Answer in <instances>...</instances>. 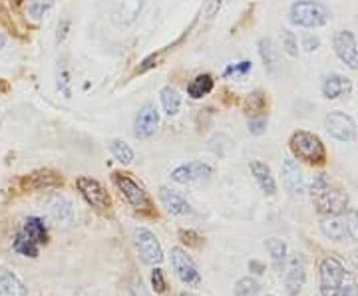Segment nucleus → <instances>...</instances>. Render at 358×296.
Segmentation results:
<instances>
[{
    "instance_id": "nucleus-10",
    "label": "nucleus",
    "mask_w": 358,
    "mask_h": 296,
    "mask_svg": "<svg viewBox=\"0 0 358 296\" xmlns=\"http://www.w3.org/2000/svg\"><path fill=\"white\" fill-rule=\"evenodd\" d=\"M159 121H162V116H159L157 105L154 102H145L134 117V138L141 142L152 140L157 133Z\"/></svg>"
},
{
    "instance_id": "nucleus-2",
    "label": "nucleus",
    "mask_w": 358,
    "mask_h": 296,
    "mask_svg": "<svg viewBox=\"0 0 358 296\" xmlns=\"http://www.w3.org/2000/svg\"><path fill=\"white\" fill-rule=\"evenodd\" d=\"M289 149L294 159L305 161L308 165H322L327 161V147L317 133L299 129L289 140Z\"/></svg>"
},
{
    "instance_id": "nucleus-48",
    "label": "nucleus",
    "mask_w": 358,
    "mask_h": 296,
    "mask_svg": "<svg viewBox=\"0 0 358 296\" xmlns=\"http://www.w3.org/2000/svg\"><path fill=\"white\" fill-rule=\"evenodd\" d=\"M6 42H8V38H6V34H4V32L0 30V52L6 48Z\"/></svg>"
},
{
    "instance_id": "nucleus-51",
    "label": "nucleus",
    "mask_w": 358,
    "mask_h": 296,
    "mask_svg": "<svg viewBox=\"0 0 358 296\" xmlns=\"http://www.w3.org/2000/svg\"><path fill=\"white\" fill-rule=\"evenodd\" d=\"M265 296H275V295H265Z\"/></svg>"
},
{
    "instance_id": "nucleus-36",
    "label": "nucleus",
    "mask_w": 358,
    "mask_h": 296,
    "mask_svg": "<svg viewBox=\"0 0 358 296\" xmlns=\"http://www.w3.org/2000/svg\"><path fill=\"white\" fill-rule=\"evenodd\" d=\"M253 70V62L251 60H241V62H235L229 64L223 70V77H243Z\"/></svg>"
},
{
    "instance_id": "nucleus-22",
    "label": "nucleus",
    "mask_w": 358,
    "mask_h": 296,
    "mask_svg": "<svg viewBox=\"0 0 358 296\" xmlns=\"http://www.w3.org/2000/svg\"><path fill=\"white\" fill-rule=\"evenodd\" d=\"M0 296H28V286L4 267H0Z\"/></svg>"
},
{
    "instance_id": "nucleus-31",
    "label": "nucleus",
    "mask_w": 358,
    "mask_h": 296,
    "mask_svg": "<svg viewBox=\"0 0 358 296\" xmlns=\"http://www.w3.org/2000/svg\"><path fill=\"white\" fill-rule=\"evenodd\" d=\"M56 88L58 91L64 96L66 100L72 98V74H70V68L62 62L58 64V72H56Z\"/></svg>"
},
{
    "instance_id": "nucleus-4",
    "label": "nucleus",
    "mask_w": 358,
    "mask_h": 296,
    "mask_svg": "<svg viewBox=\"0 0 358 296\" xmlns=\"http://www.w3.org/2000/svg\"><path fill=\"white\" fill-rule=\"evenodd\" d=\"M134 245H136V253L143 265L157 267L164 260V246L152 229L136 227L134 229Z\"/></svg>"
},
{
    "instance_id": "nucleus-16",
    "label": "nucleus",
    "mask_w": 358,
    "mask_h": 296,
    "mask_svg": "<svg viewBox=\"0 0 358 296\" xmlns=\"http://www.w3.org/2000/svg\"><path fill=\"white\" fill-rule=\"evenodd\" d=\"M352 90H355L352 80L343 74H334V72L327 74V76H322V82H320V94L324 96V100H331V102L350 96Z\"/></svg>"
},
{
    "instance_id": "nucleus-17",
    "label": "nucleus",
    "mask_w": 358,
    "mask_h": 296,
    "mask_svg": "<svg viewBox=\"0 0 358 296\" xmlns=\"http://www.w3.org/2000/svg\"><path fill=\"white\" fill-rule=\"evenodd\" d=\"M157 197H159L162 207L166 209L169 215H173V217H189V215H193L192 203L181 193L173 191L171 187H159Z\"/></svg>"
},
{
    "instance_id": "nucleus-38",
    "label": "nucleus",
    "mask_w": 358,
    "mask_h": 296,
    "mask_svg": "<svg viewBox=\"0 0 358 296\" xmlns=\"http://www.w3.org/2000/svg\"><path fill=\"white\" fill-rule=\"evenodd\" d=\"M229 147H231V140L225 135V133H215V135L209 140V149H211L213 154L225 155Z\"/></svg>"
},
{
    "instance_id": "nucleus-42",
    "label": "nucleus",
    "mask_w": 358,
    "mask_h": 296,
    "mask_svg": "<svg viewBox=\"0 0 358 296\" xmlns=\"http://www.w3.org/2000/svg\"><path fill=\"white\" fill-rule=\"evenodd\" d=\"M128 295L129 296H152L150 295V290L145 288V284H143V281H141L140 274H134V276L129 279Z\"/></svg>"
},
{
    "instance_id": "nucleus-29",
    "label": "nucleus",
    "mask_w": 358,
    "mask_h": 296,
    "mask_svg": "<svg viewBox=\"0 0 358 296\" xmlns=\"http://www.w3.org/2000/svg\"><path fill=\"white\" fill-rule=\"evenodd\" d=\"M108 149H110V154H112V157L117 163H122V165H131L134 163V157H136L134 149L124 140H110L108 142Z\"/></svg>"
},
{
    "instance_id": "nucleus-32",
    "label": "nucleus",
    "mask_w": 358,
    "mask_h": 296,
    "mask_svg": "<svg viewBox=\"0 0 358 296\" xmlns=\"http://www.w3.org/2000/svg\"><path fill=\"white\" fill-rule=\"evenodd\" d=\"M235 296H261V283L255 276H243L235 283Z\"/></svg>"
},
{
    "instance_id": "nucleus-6",
    "label": "nucleus",
    "mask_w": 358,
    "mask_h": 296,
    "mask_svg": "<svg viewBox=\"0 0 358 296\" xmlns=\"http://www.w3.org/2000/svg\"><path fill=\"white\" fill-rule=\"evenodd\" d=\"M76 189L78 193L82 195V199L96 211H108L112 207V199H110L108 189L94 177L80 175L76 179Z\"/></svg>"
},
{
    "instance_id": "nucleus-40",
    "label": "nucleus",
    "mask_w": 358,
    "mask_h": 296,
    "mask_svg": "<svg viewBox=\"0 0 358 296\" xmlns=\"http://www.w3.org/2000/svg\"><path fill=\"white\" fill-rule=\"evenodd\" d=\"M338 296H358V283L350 272L345 274V279L341 283V288H338Z\"/></svg>"
},
{
    "instance_id": "nucleus-39",
    "label": "nucleus",
    "mask_w": 358,
    "mask_h": 296,
    "mask_svg": "<svg viewBox=\"0 0 358 296\" xmlns=\"http://www.w3.org/2000/svg\"><path fill=\"white\" fill-rule=\"evenodd\" d=\"M267 126L268 119L265 116H251L247 121V128H249L251 135H263L267 131Z\"/></svg>"
},
{
    "instance_id": "nucleus-49",
    "label": "nucleus",
    "mask_w": 358,
    "mask_h": 296,
    "mask_svg": "<svg viewBox=\"0 0 358 296\" xmlns=\"http://www.w3.org/2000/svg\"><path fill=\"white\" fill-rule=\"evenodd\" d=\"M10 2H13L14 6H20V4H22V2H24V0H10Z\"/></svg>"
},
{
    "instance_id": "nucleus-7",
    "label": "nucleus",
    "mask_w": 358,
    "mask_h": 296,
    "mask_svg": "<svg viewBox=\"0 0 358 296\" xmlns=\"http://www.w3.org/2000/svg\"><path fill=\"white\" fill-rule=\"evenodd\" d=\"M320 296H338V288L345 279V265L336 257H324L320 260Z\"/></svg>"
},
{
    "instance_id": "nucleus-20",
    "label": "nucleus",
    "mask_w": 358,
    "mask_h": 296,
    "mask_svg": "<svg viewBox=\"0 0 358 296\" xmlns=\"http://www.w3.org/2000/svg\"><path fill=\"white\" fill-rule=\"evenodd\" d=\"M249 169H251V175H253V179L257 181V185H259V189L263 191V195L273 197V195L277 193V181H275V175H273V169L268 168L265 161H261V159H251Z\"/></svg>"
},
{
    "instance_id": "nucleus-15",
    "label": "nucleus",
    "mask_w": 358,
    "mask_h": 296,
    "mask_svg": "<svg viewBox=\"0 0 358 296\" xmlns=\"http://www.w3.org/2000/svg\"><path fill=\"white\" fill-rule=\"evenodd\" d=\"M145 0H115L112 10V22L117 28H128L138 22V18L143 13Z\"/></svg>"
},
{
    "instance_id": "nucleus-28",
    "label": "nucleus",
    "mask_w": 358,
    "mask_h": 296,
    "mask_svg": "<svg viewBox=\"0 0 358 296\" xmlns=\"http://www.w3.org/2000/svg\"><path fill=\"white\" fill-rule=\"evenodd\" d=\"M50 213L62 223H70L74 219V207L62 195H54L50 199Z\"/></svg>"
},
{
    "instance_id": "nucleus-37",
    "label": "nucleus",
    "mask_w": 358,
    "mask_h": 296,
    "mask_svg": "<svg viewBox=\"0 0 358 296\" xmlns=\"http://www.w3.org/2000/svg\"><path fill=\"white\" fill-rule=\"evenodd\" d=\"M345 229L346 235L358 243V211L357 209H346L345 217Z\"/></svg>"
},
{
    "instance_id": "nucleus-24",
    "label": "nucleus",
    "mask_w": 358,
    "mask_h": 296,
    "mask_svg": "<svg viewBox=\"0 0 358 296\" xmlns=\"http://www.w3.org/2000/svg\"><path fill=\"white\" fill-rule=\"evenodd\" d=\"M159 102H162V108H164V114L169 117L179 116L181 112V103H183V98L179 94L178 88L173 86H164L159 90Z\"/></svg>"
},
{
    "instance_id": "nucleus-1",
    "label": "nucleus",
    "mask_w": 358,
    "mask_h": 296,
    "mask_svg": "<svg viewBox=\"0 0 358 296\" xmlns=\"http://www.w3.org/2000/svg\"><path fill=\"white\" fill-rule=\"evenodd\" d=\"M333 13L319 0H294L289 6V22L305 30H317L331 22Z\"/></svg>"
},
{
    "instance_id": "nucleus-14",
    "label": "nucleus",
    "mask_w": 358,
    "mask_h": 296,
    "mask_svg": "<svg viewBox=\"0 0 358 296\" xmlns=\"http://www.w3.org/2000/svg\"><path fill=\"white\" fill-rule=\"evenodd\" d=\"M348 203H350L348 195L343 193L341 189H333V187L315 197V207H317V213L320 217H324V215H343L348 209Z\"/></svg>"
},
{
    "instance_id": "nucleus-27",
    "label": "nucleus",
    "mask_w": 358,
    "mask_h": 296,
    "mask_svg": "<svg viewBox=\"0 0 358 296\" xmlns=\"http://www.w3.org/2000/svg\"><path fill=\"white\" fill-rule=\"evenodd\" d=\"M265 246H267L268 255H271V262H273V269L277 272L285 271V262H287V257H289V249H287V243L281 241V239H267L265 241Z\"/></svg>"
},
{
    "instance_id": "nucleus-43",
    "label": "nucleus",
    "mask_w": 358,
    "mask_h": 296,
    "mask_svg": "<svg viewBox=\"0 0 358 296\" xmlns=\"http://www.w3.org/2000/svg\"><path fill=\"white\" fill-rule=\"evenodd\" d=\"M301 48L307 52V54H313V52H317L320 48V38L317 34L307 32V34L301 36Z\"/></svg>"
},
{
    "instance_id": "nucleus-45",
    "label": "nucleus",
    "mask_w": 358,
    "mask_h": 296,
    "mask_svg": "<svg viewBox=\"0 0 358 296\" xmlns=\"http://www.w3.org/2000/svg\"><path fill=\"white\" fill-rule=\"evenodd\" d=\"M68 30H70V20H62L60 24H58V32H56V42L58 44H62L68 36Z\"/></svg>"
},
{
    "instance_id": "nucleus-41",
    "label": "nucleus",
    "mask_w": 358,
    "mask_h": 296,
    "mask_svg": "<svg viewBox=\"0 0 358 296\" xmlns=\"http://www.w3.org/2000/svg\"><path fill=\"white\" fill-rule=\"evenodd\" d=\"M150 279H152V286H154L155 295H166L167 293L166 276H164V271H162L159 267H154V271H152V274H150Z\"/></svg>"
},
{
    "instance_id": "nucleus-13",
    "label": "nucleus",
    "mask_w": 358,
    "mask_h": 296,
    "mask_svg": "<svg viewBox=\"0 0 358 296\" xmlns=\"http://www.w3.org/2000/svg\"><path fill=\"white\" fill-rule=\"evenodd\" d=\"M333 50L336 58L350 70H358V44L350 30H338L333 36Z\"/></svg>"
},
{
    "instance_id": "nucleus-5",
    "label": "nucleus",
    "mask_w": 358,
    "mask_h": 296,
    "mask_svg": "<svg viewBox=\"0 0 358 296\" xmlns=\"http://www.w3.org/2000/svg\"><path fill=\"white\" fill-rule=\"evenodd\" d=\"M169 262H171V269L176 272L181 283L185 286H192V288H197L201 284V272L197 269L195 260L192 258V255L181 249V246H173L171 253H169Z\"/></svg>"
},
{
    "instance_id": "nucleus-44",
    "label": "nucleus",
    "mask_w": 358,
    "mask_h": 296,
    "mask_svg": "<svg viewBox=\"0 0 358 296\" xmlns=\"http://www.w3.org/2000/svg\"><path fill=\"white\" fill-rule=\"evenodd\" d=\"M223 4H225V0H205V4H203L205 18H207V20H213V18L221 13Z\"/></svg>"
},
{
    "instance_id": "nucleus-33",
    "label": "nucleus",
    "mask_w": 358,
    "mask_h": 296,
    "mask_svg": "<svg viewBox=\"0 0 358 296\" xmlns=\"http://www.w3.org/2000/svg\"><path fill=\"white\" fill-rule=\"evenodd\" d=\"M52 8H54V0H30L28 6H26V14L32 20H42Z\"/></svg>"
},
{
    "instance_id": "nucleus-11",
    "label": "nucleus",
    "mask_w": 358,
    "mask_h": 296,
    "mask_svg": "<svg viewBox=\"0 0 358 296\" xmlns=\"http://www.w3.org/2000/svg\"><path fill=\"white\" fill-rule=\"evenodd\" d=\"M285 290L289 296H299L307 283V265L299 253H291L285 262Z\"/></svg>"
},
{
    "instance_id": "nucleus-19",
    "label": "nucleus",
    "mask_w": 358,
    "mask_h": 296,
    "mask_svg": "<svg viewBox=\"0 0 358 296\" xmlns=\"http://www.w3.org/2000/svg\"><path fill=\"white\" fill-rule=\"evenodd\" d=\"M257 52L265 66V72L271 76H277L281 70V54H279L277 44L271 38H259L257 40Z\"/></svg>"
},
{
    "instance_id": "nucleus-8",
    "label": "nucleus",
    "mask_w": 358,
    "mask_h": 296,
    "mask_svg": "<svg viewBox=\"0 0 358 296\" xmlns=\"http://www.w3.org/2000/svg\"><path fill=\"white\" fill-rule=\"evenodd\" d=\"M324 129L336 142H357V124H355L352 117L345 114V112H341V110H334V112L324 116Z\"/></svg>"
},
{
    "instance_id": "nucleus-25",
    "label": "nucleus",
    "mask_w": 358,
    "mask_h": 296,
    "mask_svg": "<svg viewBox=\"0 0 358 296\" xmlns=\"http://www.w3.org/2000/svg\"><path fill=\"white\" fill-rule=\"evenodd\" d=\"M40 249H42V246H40L38 243H34V241H32L28 235H24V232L20 231V229L14 232L13 251L16 255H20V257L24 258H38Z\"/></svg>"
},
{
    "instance_id": "nucleus-50",
    "label": "nucleus",
    "mask_w": 358,
    "mask_h": 296,
    "mask_svg": "<svg viewBox=\"0 0 358 296\" xmlns=\"http://www.w3.org/2000/svg\"><path fill=\"white\" fill-rule=\"evenodd\" d=\"M179 296H195V295H192V293H181Z\"/></svg>"
},
{
    "instance_id": "nucleus-3",
    "label": "nucleus",
    "mask_w": 358,
    "mask_h": 296,
    "mask_svg": "<svg viewBox=\"0 0 358 296\" xmlns=\"http://www.w3.org/2000/svg\"><path fill=\"white\" fill-rule=\"evenodd\" d=\"M112 181H114V185L117 187L120 195L126 199V203L129 207H134L136 211H148L152 207V199H150L148 191L129 173L114 171L112 173Z\"/></svg>"
},
{
    "instance_id": "nucleus-21",
    "label": "nucleus",
    "mask_w": 358,
    "mask_h": 296,
    "mask_svg": "<svg viewBox=\"0 0 358 296\" xmlns=\"http://www.w3.org/2000/svg\"><path fill=\"white\" fill-rule=\"evenodd\" d=\"M20 231L28 235L34 243H38L40 246L48 245V241H50V232H48V227H46V223L42 217H36V215H32V217H26L24 223H22V227H20Z\"/></svg>"
},
{
    "instance_id": "nucleus-9",
    "label": "nucleus",
    "mask_w": 358,
    "mask_h": 296,
    "mask_svg": "<svg viewBox=\"0 0 358 296\" xmlns=\"http://www.w3.org/2000/svg\"><path fill=\"white\" fill-rule=\"evenodd\" d=\"M171 181H176L179 185H192V183H207L213 177V168L207 161H187L181 163L176 169H171L169 173Z\"/></svg>"
},
{
    "instance_id": "nucleus-46",
    "label": "nucleus",
    "mask_w": 358,
    "mask_h": 296,
    "mask_svg": "<svg viewBox=\"0 0 358 296\" xmlns=\"http://www.w3.org/2000/svg\"><path fill=\"white\" fill-rule=\"evenodd\" d=\"M179 237H183L181 241H185L187 245H193V246H199V241H195V239H201L197 232L193 231H179Z\"/></svg>"
},
{
    "instance_id": "nucleus-23",
    "label": "nucleus",
    "mask_w": 358,
    "mask_h": 296,
    "mask_svg": "<svg viewBox=\"0 0 358 296\" xmlns=\"http://www.w3.org/2000/svg\"><path fill=\"white\" fill-rule=\"evenodd\" d=\"M215 90V80L211 74H197L192 82L187 84V96L192 100H203L211 91Z\"/></svg>"
},
{
    "instance_id": "nucleus-18",
    "label": "nucleus",
    "mask_w": 358,
    "mask_h": 296,
    "mask_svg": "<svg viewBox=\"0 0 358 296\" xmlns=\"http://www.w3.org/2000/svg\"><path fill=\"white\" fill-rule=\"evenodd\" d=\"M20 183H22L24 191H48V189L60 187L62 177L56 171H50V169H38V171L26 175Z\"/></svg>"
},
{
    "instance_id": "nucleus-34",
    "label": "nucleus",
    "mask_w": 358,
    "mask_h": 296,
    "mask_svg": "<svg viewBox=\"0 0 358 296\" xmlns=\"http://www.w3.org/2000/svg\"><path fill=\"white\" fill-rule=\"evenodd\" d=\"M281 48L291 58L299 56V38L291 28H282L281 30Z\"/></svg>"
},
{
    "instance_id": "nucleus-12",
    "label": "nucleus",
    "mask_w": 358,
    "mask_h": 296,
    "mask_svg": "<svg viewBox=\"0 0 358 296\" xmlns=\"http://www.w3.org/2000/svg\"><path fill=\"white\" fill-rule=\"evenodd\" d=\"M281 179L287 193L291 195L293 199H303L307 195V181H305L303 169H301L299 161L294 157L282 159Z\"/></svg>"
},
{
    "instance_id": "nucleus-30",
    "label": "nucleus",
    "mask_w": 358,
    "mask_h": 296,
    "mask_svg": "<svg viewBox=\"0 0 358 296\" xmlns=\"http://www.w3.org/2000/svg\"><path fill=\"white\" fill-rule=\"evenodd\" d=\"M243 108L245 112L251 114V116H263V112H265V108H267V96L261 90L251 91V94L245 98Z\"/></svg>"
},
{
    "instance_id": "nucleus-47",
    "label": "nucleus",
    "mask_w": 358,
    "mask_h": 296,
    "mask_svg": "<svg viewBox=\"0 0 358 296\" xmlns=\"http://www.w3.org/2000/svg\"><path fill=\"white\" fill-rule=\"evenodd\" d=\"M249 269H255L253 272L261 274V272H263V265H261V262H257V260H251V262H249Z\"/></svg>"
},
{
    "instance_id": "nucleus-26",
    "label": "nucleus",
    "mask_w": 358,
    "mask_h": 296,
    "mask_svg": "<svg viewBox=\"0 0 358 296\" xmlns=\"http://www.w3.org/2000/svg\"><path fill=\"white\" fill-rule=\"evenodd\" d=\"M320 232L331 241H343L346 237L345 221L341 219V215H324L320 219Z\"/></svg>"
},
{
    "instance_id": "nucleus-35",
    "label": "nucleus",
    "mask_w": 358,
    "mask_h": 296,
    "mask_svg": "<svg viewBox=\"0 0 358 296\" xmlns=\"http://www.w3.org/2000/svg\"><path fill=\"white\" fill-rule=\"evenodd\" d=\"M327 189H331V181H329V177H327L324 173H315V175L310 177V181L307 183V191L313 195V197L324 193Z\"/></svg>"
}]
</instances>
